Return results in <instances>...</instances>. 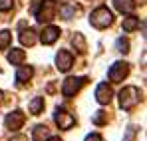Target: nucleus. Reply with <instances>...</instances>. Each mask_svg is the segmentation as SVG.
<instances>
[{"mask_svg":"<svg viewBox=\"0 0 147 141\" xmlns=\"http://www.w3.org/2000/svg\"><path fill=\"white\" fill-rule=\"evenodd\" d=\"M24 60H26V52H24V50H18V48H12V50H10V54H8V62H10L12 66H20Z\"/></svg>","mask_w":147,"mask_h":141,"instance_id":"obj_13","label":"nucleus"},{"mask_svg":"<svg viewBox=\"0 0 147 141\" xmlns=\"http://www.w3.org/2000/svg\"><path fill=\"white\" fill-rule=\"evenodd\" d=\"M56 66H58L60 72H68L74 66V56L68 50H60L58 56H56Z\"/></svg>","mask_w":147,"mask_h":141,"instance_id":"obj_8","label":"nucleus"},{"mask_svg":"<svg viewBox=\"0 0 147 141\" xmlns=\"http://www.w3.org/2000/svg\"><path fill=\"white\" fill-rule=\"evenodd\" d=\"M56 2L54 0H40L38 6H34V12H36V20L38 22H52L54 16H56Z\"/></svg>","mask_w":147,"mask_h":141,"instance_id":"obj_2","label":"nucleus"},{"mask_svg":"<svg viewBox=\"0 0 147 141\" xmlns=\"http://www.w3.org/2000/svg\"><path fill=\"white\" fill-rule=\"evenodd\" d=\"M42 109H44V97H34L30 101V113L32 115H38Z\"/></svg>","mask_w":147,"mask_h":141,"instance_id":"obj_15","label":"nucleus"},{"mask_svg":"<svg viewBox=\"0 0 147 141\" xmlns=\"http://www.w3.org/2000/svg\"><path fill=\"white\" fill-rule=\"evenodd\" d=\"M26 121V115L20 111V109H16V111H10L6 119H4V125H6V129H12V131H16V129H20L22 125H24Z\"/></svg>","mask_w":147,"mask_h":141,"instance_id":"obj_7","label":"nucleus"},{"mask_svg":"<svg viewBox=\"0 0 147 141\" xmlns=\"http://www.w3.org/2000/svg\"><path fill=\"white\" fill-rule=\"evenodd\" d=\"M88 82V78H68L66 82H64V86H62V94L64 97H72L76 95L80 90H82V86Z\"/></svg>","mask_w":147,"mask_h":141,"instance_id":"obj_5","label":"nucleus"},{"mask_svg":"<svg viewBox=\"0 0 147 141\" xmlns=\"http://www.w3.org/2000/svg\"><path fill=\"white\" fill-rule=\"evenodd\" d=\"M115 48H117V52H121V54H127V52H129V42H127L125 38H117V42H115Z\"/></svg>","mask_w":147,"mask_h":141,"instance_id":"obj_20","label":"nucleus"},{"mask_svg":"<svg viewBox=\"0 0 147 141\" xmlns=\"http://www.w3.org/2000/svg\"><path fill=\"white\" fill-rule=\"evenodd\" d=\"M10 38H12V34H10L8 30H2V32H0V48H8Z\"/></svg>","mask_w":147,"mask_h":141,"instance_id":"obj_21","label":"nucleus"},{"mask_svg":"<svg viewBox=\"0 0 147 141\" xmlns=\"http://www.w3.org/2000/svg\"><path fill=\"white\" fill-rule=\"evenodd\" d=\"M86 141H103V139H101L99 133H90V135L86 137Z\"/></svg>","mask_w":147,"mask_h":141,"instance_id":"obj_25","label":"nucleus"},{"mask_svg":"<svg viewBox=\"0 0 147 141\" xmlns=\"http://www.w3.org/2000/svg\"><path fill=\"white\" fill-rule=\"evenodd\" d=\"M111 95H113V92H111V88L107 84H99L98 88H96V99H98V103H101V105L109 103L111 101Z\"/></svg>","mask_w":147,"mask_h":141,"instance_id":"obj_10","label":"nucleus"},{"mask_svg":"<svg viewBox=\"0 0 147 141\" xmlns=\"http://www.w3.org/2000/svg\"><path fill=\"white\" fill-rule=\"evenodd\" d=\"M133 137H135V127H129V129H127V135L123 137V141H131Z\"/></svg>","mask_w":147,"mask_h":141,"instance_id":"obj_24","label":"nucleus"},{"mask_svg":"<svg viewBox=\"0 0 147 141\" xmlns=\"http://www.w3.org/2000/svg\"><path fill=\"white\" fill-rule=\"evenodd\" d=\"M2 97H4V94H2V90H0V101H2Z\"/></svg>","mask_w":147,"mask_h":141,"instance_id":"obj_28","label":"nucleus"},{"mask_svg":"<svg viewBox=\"0 0 147 141\" xmlns=\"http://www.w3.org/2000/svg\"><path fill=\"white\" fill-rule=\"evenodd\" d=\"M139 97H141V92L135 86H125L121 92H119V107L125 109V111L133 109L139 103Z\"/></svg>","mask_w":147,"mask_h":141,"instance_id":"obj_1","label":"nucleus"},{"mask_svg":"<svg viewBox=\"0 0 147 141\" xmlns=\"http://www.w3.org/2000/svg\"><path fill=\"white\" fill-rule=\"evenodd\" d=\"M72 42H74V46L78 48V52H82V54L86 52V40H84L82 34H76V36L72 38Z\"/></svg>","mask_w":147,"mask_h":141,"instance_id":"obj_18","label":"nucleus"},{"mask_svg":"<svg viewBox=\"0 0 147 141\" xmlns=\"http://www.w3.org/2000/svg\"><path fill=\"white\" fill-rule=\"evenodd\" d=\"M127 74H129V64H125V62H115L109 72H107V78L113 82V84H119L123 82L125 78H127Z\"/></svg>","mask_w":147,"mask_h":141,"instance_id":"obj_4","label":"nucleus"},{"mask_svg":"<svg viewBox=\"0 0 147 141\" xmlns=\"http://www.w3.org/2000/svg\"><path fill=\"white\" fill-rule=\"evenodd\" d=\"M123 30L125 32H133L137 26H139V18H135V16H127V18H123Z\"/></svg>","mask_w":147,"mask_h":141,"instance_id":"obj_16","label":"nucleus"},{"mask_svg":"<svg viewBox=\"0 0 147 141\" xmlns=\"http://www.w3.org/2000/svg\"><path fill=\"white\" fill-rule=\"evenodd\" d=\"M92 121H94L96 125H101V123H105V121H107V113H105V111H96V113H94V117H92Z\"/></svg>","mask_w":147,"mask_h":141,"instance_id":"obj_22","label":"nucleus"},{"mask_svg":"<svg viewBox=\"0 0 147 141\" xmlns=\"http://www.w3.org/2000/svg\"><path fill=\"white\" fill-rule=\"evenodd\" d=\"M111 22H113V16H111V12H109L105 6L96 8V10L92 12V16H90V24H92L94 28H107Z\"/></svg>","mask_w":147,"mask_h":141,"instance_id":"obj_3","label":"nucleus"},{"mask_svg":"<svg viewBox=\"0 0 147 141\" xmlns=\"http://www.w3.org/2000/svg\"><path fill=\"white\" fill-rule=\"evenodd\" d=\"M12 6H14V0H0V12H8L12 10Z\"/></svg>","mask_w":147,"mask_h":141,"instance_id":"obj_23","label":"nucleus"},{"mask_svg":"<svg viewBox=\"0 0 147 141\" xmlns=\"http://www.w3.org/2000/svg\"><path fill=\"white\" fill-rule=\"evenodd\" d=\"M32 76H34L32 66H18V70H16V82L18 84H26Z\"/></svg>","mask_w":147,"mask_h":141,"instance_id":"obj_12","label":"nucleus"},{"mask_svg":"<svg viewBox=\"0 0 147 141\" xmlns=\"http://www.w3.org/2000/svg\"><path fill=\"white\" fill-rule=\"evenodd\" d=\"M10 141H28L26 135H14V137H10Z\"/></svg>","mask_w":147,"mask_h":141,"instance_id":"obj_26","label":"nucleus"},{"mask_svg":"<svg viewBox=\"0 0 147 141\" xmlns=\"http://www.w3.org/2000/svg\"><path fill=\"white\" fill-rule=\"evenodd\" d=\"M48 141H62V139H60V137H50Z\"/></svg>","mask_w":147,"mask_h":141,"instance_id":"obj_27","label":"nucleus"},{"mask_svg":"<svg viewBox=\"0 0 147 141\" xmlns=\"http://www.w3.org/2000/svg\"><path fill=\"white\" fill-rule=\"evenodd\" d=\"M48 135V127L46 125H36L34 127V141H42Z\"/></svg>","mask_w":147,"mask_h":141,"instance_id":"obj_17","label":"nucleus"},{"mask_svg":"<svg viewBox=\"0 0 147 141\" xmlns=\"http://www.w3.org/2000/svg\"><path fill=\"white\" fill-rule=\"evenodd\" d=\"M60 38V28H56V26H48V28H44L42 30V34H40V40H42V44H54L56 40Z\"/></svg>","mask_w":147,"mask_h":141,"instance_id":"obj_9","label":"nucleus"},{"mask_svg":"<svg viewBox=\"0 0 147 141\" xmlns=\"http://www.w3.org/2000/svg\"><path fill=\"white\" fill-rule=\"evenodd\" d=\"M113 6L117 12L121 14H129L135 10V0H113Z\"/></svg>","mask_w":147,"mask_h":141,"instance_id":"obj_11","label":"nucleus"},{"mask_svg":"<svg viewBox=\"0 0 147 141\" xmlns=\"http://www.w3.org/2000/svg\"><path fill=\"white\" fill-rule=\"evenodd\" d=\"M20 42H22L24 46H34V44H36V32H34L32 28L22 30V32H20Z\"/></svg>","mask_w":147,"mask_h":141,"instance_id":"obj_14","label":"nucleus"},{"mask_svg":"<svg viewBox=\"0 0 147 141\" xmlns=\"http://www.w3.org/2000/svg\"><path fill=\"white\" fill-rule=\"evenodd\" d=\"M60 14H62V18L70 20L74 14H76V8H74V6H68V4H66V6H62V8H60Z\"/></svg>","mask_w":147,"mask_h":141,"instance_id":"obj_19","label":"nucleus"},{"mask_svg":"<svg viewBox=\"0 0 147 141\" xmlns=\"http://www.w3.org/2000/svg\"><path fill=\"white\" fill-rule=\"evenodd\" d=\"M54 121H56V125L60 129H70V127H74V123H76V117H74L70 111H66L64 107H56Z\"/></svg>","mask_w":147,"mask_h":141,"instance_id":"obj_6","label":"nucleus"}]
</instances>
